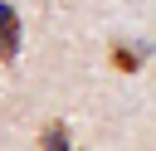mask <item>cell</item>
<instances>
[{
	"mask_svg": "<svg viewBox=\"0 0 156 151\" xmlns=\"http://www.w3.org/2000/svg\"><path fill=\"white\" fill-rule=\"evenodd\" d=\"M20 15L10 10V5H0V63H15L20 58Z\"/></svg>",
	"mask_w": 156,
	"mask_h": 151,
	"instance_id": "cell-1",
	"label": "cell"
},
{
	"mask_svg": "<svg viewBox=\"0 0 156 151\" xmlns=\"http://www.w3.org/2000/svg\"><path fill=\"white\" fill-rule=\"evenodd\" d=\"M141 54H146L141 44H132V49H127V44H117V49H112V63H117L122 73H136V63H141Z\"/></svg>",
	"mask_w": 156,
	"mask_h": 151,
	"instance_id": "cell-2",
	"label": "cell"
},
{
	"mask_svg": "<svg viewBox=\"0 0 156 151\" xmlns=\"http://www.w3.org/2000/svg\"><path fill=\"white\" fill-rule=\"evenodd\" d=\"M44 151H68V132H63L58 122H54V127L44 132Z\"/></svg>",
	"mask_w": 156,
	"mask_h": 151,
	"instance_id": "cell-3",
	"label": "cell"
}]
</instances>
